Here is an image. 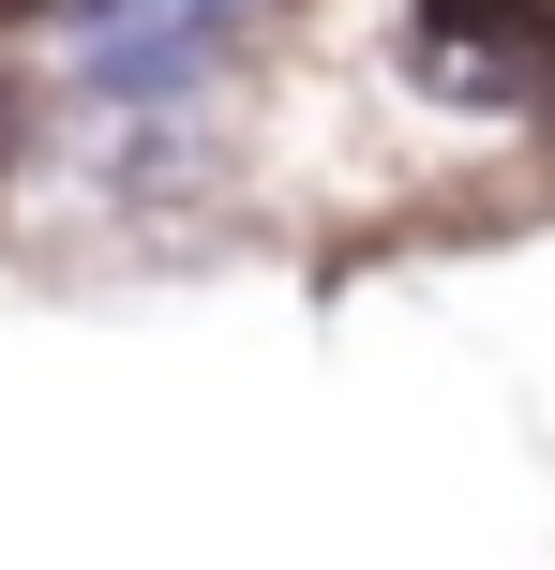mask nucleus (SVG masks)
I'll list each match as a JSON object with an SVG mask.
<instances>
[{"label":"nucleus","mask_w":555,"mask_h":570,"mask_svg":"<svg viewBox=\"0 0 555 570\" xmlns=\"http://www.w3.org/2000/svg\"><path fill=\"white\" fill-rule=\"evenodd\" d=\"M541 46H555V0H420L406 76L450 106H511V90H541Z\"/></svg>","instance_id":"obj_1"},{"label":"nucleus","mask_w":555,"mask_h":570,"mask_svg":"<svg viewBox=\"0 0 555 570\" xmlns=\"http://www.w3.org/2000/svg\"><path fill=\"white\" fill-rule=\"evenodd\" d=\"M541 90H555V46H541Z\"/></svg>","instance_id":"obj_2"}]
</instances>
